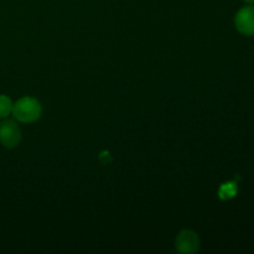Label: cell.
I'll use <instances>...</instances> for the list:
<instances>
[{"instance_id": "cell-1", "label": "cell", "mask_w": 254, "mask_h": 254, "mask_svg": "<svg viewBox=\"0 0 254 254\" xmlns=\"http://www.w3.org/2000/svg\"><path fill=\"white\" fill-rule=\"evenodd\" d=\"M42 107L32 97H22L12 106V116L21 123H34L41 117Z\"/></svg>"}, {"instance_id": "cell-2", "label": "cell", "mask_w": 254, "mask_h": 254, "mask_svg": "<svg viewBox=\"0 0 254 254\" xmlns=\"http://www.w3.org/2000/svg\"><path fill=\"white\" fill-rule=\"evenodd\" d=\"M21 141V130L17 123L11 119H6L0 123V143L7 149L17 146Z\"/></svg>"}, {"instance_id": "cell-3", "label": "cell", "mask_w": 254, "mask_h": 254, "mask_svg": "<svg viewBox=\"0 0 254 254\" xmlns=\"http://www.w3.org/2000/svg\"><path fill=\"white\" fill-rule=\"evenodd\" d=\"M236 29L241 34L246 36H254V5L250 4L248 6L238 10L235 17Z\"/></svg>"}, {"instance_id": "cell-4", "label": "cell", "mask_w": 254, "mask_h": 254, "mask_svg": "<svg viewBox=\"0 0 254 254\" xmlns=\"http://www.w3.org/2000/svg\"><path fill=\"white\" fill-rule=\"evenodd\" d=\"M200 248V238L191 230H184L176 237V250L184 254L196 253Z\"/></svg>"}, {"instance_id": "cell-5", "label": "cell", "mask_w": 254, "mask_h": 254, "mask_svg": "<svg viewBox=\"0 0 254 254\" xmlns=\"http://www.w3.org/2000/svg\"><path fill=\"white\" fill-rule=\"evenodd\" d=\"M12 106L14 103L11 99L5 94H0V119H5L12 113Z\"/></svg>"}, {"instance_id": "cell-6", "label": "cell", "mask_w": 254, "mask_h": 254, "mask_svg": "<svg viewBox=\"0 0 254 254\" xmlns=\"http://www.w3.org/2000/svg\"><path fill=\"white\" fill-rule=\"evenodd\" d=\"M236 193H237V186L233 183L223 184L218 190V196L221 200H230V198L235 197Z\"/></svg>"}, {"instance_id": "cell-7", "label": "cell", "mask_w": 254, "mask_h": 254, "mask_svg": "<svg viewBox=\"0 0 254 254\" xmlns=\"http://www.w3.org/2000/svg\"><path fill=\"white\" fill-rule=\"evenodd\" d=\"M99 159H101L102 163H103V164H108L109 161L112 160V159H111V155H109L108 151H107V153L101 154V156H99Z\"/></svg>"}, {"instance_id": "cell-8", "label": "cell", "mask_w": 254, "mask_h": 254, "mask_svg": "<svg viewBox=\"0 0 254 254\" xmlns=\"http://www.w3.org/2000/svg\"><path fill=\"white\" fill-rule=\"evenodd\" d=\"M245 2H247V4H254V0H243Z\"/></svg>"}]
</instances>
